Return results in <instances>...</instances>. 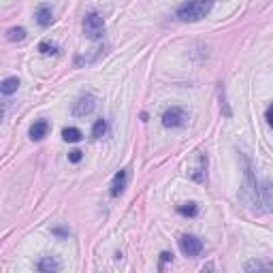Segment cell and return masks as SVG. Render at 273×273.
<instances>
[{"label":"cell","instance_id":"cell-16","mask_svg":"<svg viewBox=\"0 0 273 273\" xmlns=\"http://www.w3.org/2000/svg\"><path fill=\"white\" fill-rule=\"evenodd\" d=\"M7 39L9 41H24L26 39V30H24V28H9Z\"/></svg>","mask_w":273,"mask_h":273},{"label":"cell","instance_id":"cell-12","mask_svg":"<svg viewBox=\"0 0 273 273\" xmlns=\"http://www.w3.org/2000/svg\"><path fill=\"white\" fill-rule=\"evenodd\" d=\"M246 271H273V263H267V260H250V263H246Z\"/></svg>","mask_w":273,"mask_h":273},{"label":"cell","instance_id":"cell-13","mask_svg":"<svg viewBox=\"0 0 273 273\" xmlns=\"http://www.w3.org/2000/svg\"><path fill=\"white\" fill-rule=\"evenodd\" d=\"M62 139L64 141H68V143H77V141H81V130L79 128H64L62 130Z\"/></svg>","mask_w":273,"mask_h":273},{"label":"cell","instance_id":"cell-21","mask_svg":"<svg viewBox=\"0 0 273 273\" xmlns=\"http://www.w3.org/2000/svg\"><path fill=\"white\" fill-rule=\"evenodd\" d=\"M160 258H162V263H167V260H173V254L171 252H162Z\"/></svg>","mask_w":273,"mask_h":273},{"label":"cell","instance_id":"cell-19","mask_svg":"<svg viewBox=\"0 0 273 273\" xmlns=\"http://www.w3.org/2000/svg\"><path fill=\"white\" fill-rule=\"evenodd\" d=\"M68 160H71V162H79L81 160V152H79V149H73V152L68 154Z\"/></svg>","mask_w":273,"mask_h":273},{"label":"cell","instance_id":"cell-4","mask_svg":"<svg viewBox=\"0 0 273 273\" xmlns=\"http://www.w3.org/2000/svg\"><path fill=\"white\" fill-rule=\"evenodd\" d=\"M179 250H182L186 256H199L203 250V243L194 235H182L179 237Z\"/></svg>","mask_w":273,"mask_h":273},{"label":"cell","instance_id":"cell-1","mask_svg":"<svg viewBox=\"0 0 273 273\" xmlns=\"http://www.w3.org/2000/svg\"><path fill=\"white\" fill-rule=\"evenodd\" d=\"M213 7V0H188L182 7L177 9V17L182 21H199L205 15H209V11Z\"/></svg>","mask_w":273,"mask_h":273},{"label":"cell","instance_id":"cell-8","mask_svg":"<svg viewBox=\"0 0 273 273\" xmlns=\"http://www.w3.org/2000/svg\"><path fill=\"white\" fill-rule=\"evenodd\" d=\"M205 167H207V156L199 154L196 156V165L192 169V179L194 182H205Z\"/></svg>","mask_w":273,"mask_h":273},{"label":"cell","instance_id":"cell-10","mask_svg":"<svg viewBox=\"0 0 273 273\" xmlns=\"http://www.w3.org/2000/svg\"><path fill=\"white\" fill-rule=\"evenodd\" d=\"M37 21L41 26H49L51 24V20H54V15H51V9L49 7H45V4H41V7L37 9Z\"/></svg>","mask_w":273,"mask_h":273},{"label":"cell","instance_id":"cell-9","mask_svg":"<svg viewBox=\"0 0 273 273\" xmlns=\"http://www.w3.org/2000/svg\"><path fill=\"white\" fill-rule=\"evenodd\" d=\"M58 269H60V263H58V258H54V256H45V258L39 260V271L51 273V271H58Z\"/></svg>","mask_w":273,"mask_h":273},{"label":"cell","instance_id":"cell-14","mask_svg":"<svg viewBox=\"0 0 273 273\" xmlns=\"http://www.w3.org/2000/svg\"><path fill=\"white\" fill-rule=\"evenodd\" d=\"M17 85H20V79L17 77H9L2 81V85H0V90H2V94H13L17 90Z\"/></svg>","mask_w":273,"mask_h":273},{"label":"cell","instance_id":"cell-15","mask_svg":"<svg viewBox=\"0 0 273 273\" xmlns=\"http://www.w3.org/2000/svg\"><path fill=\"white\" fill-rule=\"evenodd\" d=\"M105 132H107V122H105V120H96L94 126H92V139H101Z\"/></svg>","mask_w":273,"mask_h":273},{"label":"cell","instance_id":"cell-3","mask_svg":"<svg viewBox=\"0 0 273 273\" xmlns=\"http://www.w3.org/2000/svg\"><path fill=\"white\" fill-rule=\"evenodd\" d=\"M188 120L186 118V111L182 107H169L165 113H162V124L167 128H177V126H184V122Z\"/></svg>","mask_w":273,"mask_h":273},{"label":"cell","instance_id":"cell-20","mask_svg":"<svg viewBox=\"0 0 273 273\" xmlns=\"http://www.w3.org/2000/svg\"><path fill=\"white\" fill-rule=\"evenodd\" d=\"M265 120H267V124L269 126H273V105L269 109H267V113H265Z\"/></svg>","mask_w":273,"mask_h":273},{"label":"cell","instance_id":"cell-7","mask_svg":"<svg viewBox=\"0 0 273 273\" xmlns=\"http://www.w3.org/2000/svg\"><path fill=\"white\" fill-rule=\"evenodd\" d=\"M47 132H49V124L45 120H39V122H34V124L30 126V139L32 141H41Z\"/></svg>","mask_w":273,"mask_h":273},{"label":"cell","instance_id":"cell-2","mask_svg":"<svg viewBox=\"0 0 273 273\" xmlns=\"http://www.w3.org/2000/svg\"><path fill=\"white\" fill-rule=\"evenodd\" d=\"M84 32L85 37H88L90 41H98L103 39L105 34V20L98 13H90L85 15V21H84Z\"/></svg>","mask_w":273,"mask_h":273},{"label":"cell","instance_id":"cell-18","mask_svg":"<svg viewBox=\"0 0 273 273\" xmlns=\"http://www.w3.org/2000/svg\"><path fill=\"white\" fill-rule=\"evenodd\" d=\"M179 213H184V216H196V205L194 203H188V205H179Z\"/></svg>","mask_w":273,"mask_h":273},{"label":"cell","instance_id":"cell-5","mask_svg":"<svg viewBox=\"0 0 273 273\" xmlns=\"http://www.w3.org/2000/svg\"><path fill=\"white\" fill-rule=\"evenodd\" d=\"M94 107H96V98L92 94H85L73 105V115H77V118H85V115H90L92 111H94Z\"/></svg>","mask_w":273,"mask_h":273},{"label":"cell","instance_id":"cell-11","mask_svg":"<svg viewBox=\"0 0 273 273\" xmlns=\"http://www.w3.org/2000/svg\"><path fill=\"white\" fill-rule=\"evenodd\" d=\"M260 196H263L265 205H269V209L273 211V182L271 179H267L263 184V188H260Z\"/></svg>","mask_w":273,"mask_h":273},{"label":"cell","instance_id":"cell-6","mask_svg":"<svg viewBox=\"0 0 273 273\" xmlns=\"http://www.w3.org/2000/svg\"><path fill=\"white\" fill-rule=\"evenodd\" d=\"M126 177H128V173L126 171H120V173H115V177H113V182H111V196H120L122 192H124V188H126Z\"/></svg>","mask_w":273,"mask_h":273},{"label":"cell","instance_id":"cell-17","mask_svg":"<svg viewBox=\"0 0 273 273\" xmlns=\"http://www.w3.org/2000/svg\"><path fill=\"white\" fill-rule=\"evenodd\" d=\"M39 51H41V54H56V51H58V45L56 43H49V41H43V43H41L39 45Z\"/></svg>","mask_w":273,"mask_h":273}]
</instances>
